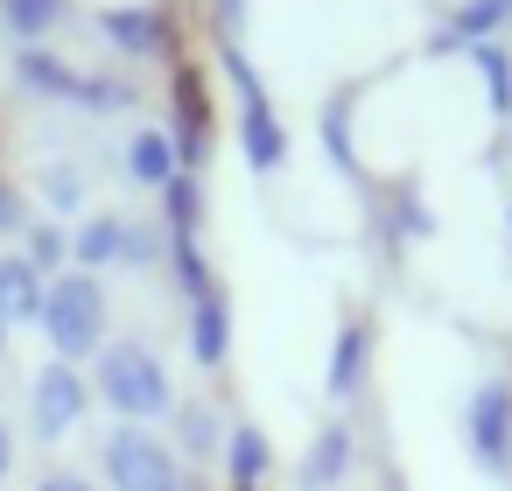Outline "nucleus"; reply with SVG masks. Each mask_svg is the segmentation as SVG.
<instances>
[{
	"label": "nucleus",
	"instance_id": "obj_31",
	"mask_svg": "<svg viewBox=\"0 0 512 491\" xmlns=\"http://www.w3.org/2000/svg\"><path fill=\"white\" fill-rule=\"evenodd\" d=\"M15 337V323H8V302H0V344H8Z\"/></svg>",
	"mask_w": 512,
	"mask_h": 491
},
{
	"label": "nucleus",
	"instance_id": "obj_9",
	"mask_svg": "<svg viewBox=\"0 0 512 491\" xmlns=\"http://www.w3.org/2000/svg\"><path fill=\"white\" fill-rule=\"evenodd\" d=\"M351 463H358V428H351V421H323V428L309 435V449H302L295 484H302V491H337V484L351 477Z\"/></svg>",
	"mask_w": 512,
	"mask_h": 491
},
{
	"label": "nucleus",
	"instance_id": "obj_13",
	"mask_svg": "<svg viewBox=\"0 0 512 491\" xmlns=\"http://www.w3.org/2000/svg\"><path fill=\"white\" fill-rule=\"evenodd\" d=\"M99 36L127 57H162L169 50V15L162 8H113V15H99Z\"/></svg>",
	"mask_w": 512,
	"mask_h": 491
},
{
	"label": "nucleus",
	"instance_id": "obj_23",
	"mask_svg": "<svg viewBox=\"0 0 512 491\" xmlns=\"http://www.w3.org/2000/svg\"><path fill=\"white\" fill-rule=\"evenodd\" d=\"M36 197H43V204L64 218V211H78V204H85V176H78L71 162H50V169L36 176Z\"/></svg>",
	"mask_w": 512,
	"mask_h": 491
},
{
	"label": "nucleus",
	"instance_id": "obj_7",
	"mask_svg": "<svg viewBox=\"0 0 512 491\" xmlns=\"http://www.w3.org/2000/svg\"><path fill=\"white\" fill-rule=\"evenodd\" d=\"M92 379L78 372V365H64V358H50L36 379H29V428L43 435V442H57V435H71L85 414H92Z\"/></svg>",
	"mask_w": 512,
	"mask_h": 491
},
{
	"label": "nucleus",
	"instance_id": "obj_16",
	"mask_svg": "<svg viewBox=\"0 0 512 491\" xmlns=\"http://www.w3.org/2000/svg\"><path fill=\"white\" fill-rule=\"evenodd\" d=\"M15 85H22L29 99H71V92H78L71 64H64V57H50L43 43H29V50L15 57Z\"/></svg>",
	"mask_w": 512,
	"mask_h": 491
},
{
	"label": "nucleus",
	"instance_id": "obj_3",
	"mask_svg": "<svg viewBox=\"0 0 512 491\" xmlns=\"http://www.w3.org/2000/svg\"><path fill=\"white\" fill-rule=\"evenodd\" d=\"M169 260V232L162 225H141V218H120V211H106V218H85L78 232H71V267H85V274H113V267H134V274H148V267H162Z\"/></svg>",
	"mask_w": 512,
	"mask_h": 491
},
{
	"label": "nucleus",
	"instance_id": "obj_29",
	"mask_svg": "<svg viewBox=\"0 0 512 491\" xmlns=\"http://www.w3.org/2000/svg\"><path fill=\"white\" fill-rule=\"evenodd\" d=\"M36 491H99V484L78 477V470H50V477H36Z\"/></svg>",
	"mask_w": 512,
	"mask_h": 491
},
{
	"label": "nucleus",
	"instance_id": "obj_10",
	"mask_svg": "<svg viewBox=\"0 0 512 491\" xmlns=\"http://www.w3.org/2000/svg\"><path fill=\"white\" fill-rule=\"evenodd\" d=\"M183 316H190V358L204 372H225V358H232V302H225V288L183 302Z\"/></svg>",
	"mask_w": 512,
	"mask_h": 491
},
{
	"label": "nucleus",
	"instance_id": "obj_32",
	"mask_svg": "<svg viewBox=\"0 0 512 491\" xmlns=\"http://www.w3.org/2000/svg\"><path fill=\"white\" fill-rule=\"evenodd\" d=\"M183 491H204V484H183Z\"/></svg>",
	"mask_w": 512,
	"mask_h": 491
},
{
	"label": "nucleus",
	"instance_id": "obj_15",
	"mask_svg": "<svg viewBox=\"0 0 512 491\" xmlns=\"http://www.w3.org/2000/svg\"><path fill=\"white\" fill-rule=\"evenodd\" d=\"M183 162H176V141H169V127H141L134 141H127V176L141 183V190H169V176H176Z\"/></svg>",
	"mask_w": 512,
	"mask_h": 491
},
{
	"label": "nucleus",
	"instance_id": "obj_12",
	"mask_svg": "<svg viewBox=\"0 0 512 491\" xmlns=\"http://www.w3.org/2000/svg\"><path fill=\"white\" fill-rule=\"evenodd\" d=\"M169 141H176V162L197 176L204 155H211V106H204V92H197L190 71L176 78V120H169Z\"/></svg>",
	"mask_w": 512,
	"mask_h": 491
},
{
	"label": "nucleus",
	"instance_id": "obj_27",
	"mask_svg": "<svg viewBox=\"0 0 512 491\" xmlns=\"http://www.w3.org/2000/svg\"><path fill=\"white\" fill-rule=\"evenodd\" d=\"M400 232H407V239H428V232H435V218H428V204H421L414 183L400 190Z\"/></svg>",
	"mask_w": 512,
	"mask_h": 491
},
{
	"label": "nucleus",
	"instance_id": "obj_6",
	"mask_svg": "<svg viewBox=\"0 0 512 491\" xmlns=\"http://www.w3.org/2000/svg\"><path fill=\"white\" fill-rule=\"evenodd\" d=\"M463 449L477 456V470L512 477V379H477V393L463 400Z\"/></svg>",
	"mask_w": 512,
	"mask_h": 491
},
{
	"label": "nucleus",
	"instance_id": "obj_30",
	"mask_svg": "<svg viewBox=\"0 0 512 491\" xmlns=\"http://www.w3.org/2000/svg\"><path fill=\"white\" fill-rule=\"evenodd\" d=\"M8 477H15V428L0 421V484H8Z\"/></svg>",
	"mask_w": 512,
	"mask_h": 491
},
{
	"label": "nucleus",
	"instance_id": "obj_8",
	"mask_svg": "<svg viewBox=\"0 0 512 491\" xmlns=\"http://www.w3.org/2000/svg\"><path fill=\"white\" fill-rule=\"evenodd\" d=\"M372 351H379L372 316H344L337 337H330V358H323V393H330L337 407H351V400L365 393V379H372Z\"/></svg>",
	"mask_w": 512,
	"mask_h": 491
},
{
	"label": "nucleus",
	"instance_id": "obj_5",
	"mask_svg": "<svg viewBox=\"0 0 512 491\" xmlns=\"http://www.w3.org/2000/svg\"><path fill=\"white\" fill-rule=\"evenodd\" d=\"M225 78H232V99H239V155H246L253 176H274V169L288 162V127H281V113H274V99H267L260 71H253L239 50H225Z\"/></svg>",
	"mask_w": 512,
	"mask_h": 491
},
{
	"label": "nucleus",
	"instance_id": "obj_11",
	"mask_svg": "<svg viewBox=\"0 0 512 491\" xmlns=\"http://www.w3.org/2000/svg\"><path fill=\"white\" fill-rule=\"evenodd\" d=\"M218 463H225V491H267V477H274V442H267L253 421H232Z\"/></svg>",
	"mask_w": 512,
	"mask_h": 491
},
{
	"label": "nucleus",
	"instance_id": "obj_18",
	"mask_svg": "<svg viewBox=\"0 0 512 491\" xmlns=\"http://www.w3.org/2000/svg\"><path fill=\"white\" fill-rule=\"evenodd\" d=\"M169 435H176V456H197V463L225 449V421H218L211 407H197V400L169 414Z\"/></svg>",
	"mask_w": 512,
	"mask_h": 491
},
{
	"label": "nucleus",
	"instance_id": "obj_20",
	"mask_svg": "<svg viewBox=\"0 0 512 491\" xmlns=\"http://www.w3.org/2000/svg\"><path fill=\"white\" fill-rule=\"evenodd\" d=\"M505 22H512V0H463V8L449 15V36L442 43H491Z\"/></svg>",
	"mask_w": 512,
	"mask_h": 491
},
{
	"label": "nucleus",
	"instance_id": "obj_25",
	"mask_svg": "<svg viewBox=\"0 0 512 491\" xmlns=\"http://www.w3.org/2000/svg\"><path fill=\"white\" fill-rule=\"evenodd\" d=\"M477 71H484V85H491V106L512 113V64L498 57V43H477Z\"/></svg>",
	"mask_w": 512,
	"mask_h": 491
},
{
	"label": "nucleus",
	"instance_id": "obj_26",
	"mask_svg": "<svg viewBox=\"0 0 512 491\" xmlns=\"http://www.w3.org/2000/svg\"><path fill=\"white\" fill-rule=\"evenodd\" d=\"M29 197L15 190V183H0V239H29Z\"/></svg>",
	"mask_w": 512,
	"mask_h": 491
},
{
	"label": "nucleus",
	"instance_id": "obj_14",
	"mask_svg": "<svg viewBox=\"0 0 512 491\" xmlns=\"http://www.w3.org/2000/svg\"><path fill=\"white\" fill-rule=\"evenodd\" d=\"M43 295H50V281L22 253H0V302H8V323L15 330H36L43 323Z\"/></svg>",
	"mask_w": 512,
	"mask_h": 491
},
{
	"label": "nucleus",
	"instance_id": "obj_24",
	"mask_svg": "<svg viewBox=\"0 0 512 491\" xmlns=\"http://www.w3.org/2000/svg\"><path fill=\"white\" fill-rule=\"evenodd\" d=\"M71 106H85V113H127L134 106V85L127 78H78Z\"/></svg>",
	"mask_w": 512,
	"mask_h": 491
},
{
	"label": "nucleus",
	"instance_id": "obj_2",
	"mask_svg": "<svg viewBox=\"0 0 512 491\" xmlns=\"http://www.w3.org/2000/svg\"><path fill=\"white\" fill-rule=\"evenodd\" d=\"M106 316H113L106 281L85 274V267H64V274L50 281V295H43V323H36V330L50 337V358L78 365V358H99V344H106Z\"/></svg>",
	"mask_w": 512,
	"mask_h": 491
},
{
	"label": "nucleus",
	"instance_id": "obj_28",
	"mask_svg": "<svg viewBox=\"0 0 512 491\" xmlns=\"http://www.w3.org/2000/svg\"><path fill=\"white\" fill-rule=\"evenodd\" d=\"M323 148H330V162H337V169H351V134H344V106H330V113H323Z\"/></svg>",
	"mask_w": 512,
	"mask_h": 491
},
{
	"label": "nucleus",
	"instance_id": "obj_1",
	"mask_svg": "<svg viewBox=\"0 0 512 491\" xmlns=\"http://www.w3.org/2000/svg\"><path fill=\"white\" fill-rule=\"evenodd\" d=\"M92 393L120 414V421H169L176 414V386H169V365L148 351V344H134V337H113V344H99V358H92Z\"/></svg>",
	"mask_w": 512,
	"mask_h": 491
},
{
	"label": "nucleus",
	"instance_id": "obj_21",
	"mask_svg": "<svg viewBox=\"0 0 512 491\" xmlns=\"http://www.w3.org/2000/svg\"><path fill=\"white\" fill-rule=\"evenodd\" d=\"M57 22H64V0H0V29L22 43H43Z\"/></svg>",
	"mask_w": 512,
	"mask_h": 491
},
{
	"label": "nucleus",
	"instance_id": "obj_4",
	"mask_svg": "<svg viewBox=\"0 0 512 491\" xmlns=\"http://www.w3.org/2000/svg\"><path fill=\"white\" fill-rule=\"evenodd\" d=\"M99 470H106V491H183V456L176 442H162L155 428L141 421H120L99 449Z\"/></svg>",
	"mask_w": 512,
	"mask_h": 491
},
{
	"label": "nucleus",
	"instance_id": "obj_19",
	"mask_svg": "<svg viewBox=\"0 0 512 491\" xmlns=\"http://www.w3.org/2000/svg\"><path fill=\"white\" fill-rule=\"evenodd\" d=\"M162 232H197L204 239V183L190 169H176L169 190H162Z\"/></svg>",
	"mask_w": 512,
	"mask_h": 491
},
{
	"label": "nucleus",
	"instance_id": "obj_22",
	"mask_svg": "<svg viewBox=\"0 0 512 491\" xmlns=\"http://www.w3.org/2000/svg\"><path fill=\"white\" fill-rule=\"evenodd\" d=\"M22 260H29L43 281H57V274L71 267V232H64V225H29V239H22Z\"/></svg>",
	"mask_w": 512,
	"mask_h": 491
},
{
	"label": "nucleus",
	"instance_id": "obj_17",
	"mask_svg": "<svg viewBox=\"0 0 512 491\" xmlns=\"http://www.w3.org/2000/svg\"><path fill=\"white\" fill-rule=\"evenodd\" d=\"M169 281H176V295H183V302H197V295H211V288H218L211 253H204V239H197V232H169Z\"/></svg>",
	"mask_w": 512,
	"mask_h": 491
}]
</instances>
